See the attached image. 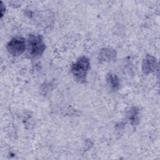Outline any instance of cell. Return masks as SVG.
Here are the masks:
<instances>
[{"label": "cell", "instance_id": "cell-1", "mask_svg": "<svg viewBox=\"0 0 160 160\" xmlns=\"http://www.w3.org/2000/svg\"><path fill=\"white\" fill-rule=\"evenodd\" d=\"M46 49L44 39L39 34H29L27 42V54L30 58L36 59L42 56Z\"/></svg>", "mask_w": 160, "mask_h": 160}, {"label": "cell", "instance_id": "cell-2", "mask_svg": "<svg viewBox=\"0 0 160 160\" xmlns=\"http://www.w3.org/2000/svg\"><path fill=\"white\" fill-rule=\"evenodd\" d=\"M90 68L89 59L82 56L79 58L71 67V72L76 81L79 83H84Z\"/></svg>", "mask_w": 160, "mask_h": 160}, {"label": "cell", "instance_id": "cell-3", "mask_svg": "<svg viewBox=\"0 0 160 160\" xmlns=\"http://www.w3.org/2000/svg\"><path fill=\"white\" fill-rule=\"evenodd\" d=\"M26 47V41L23 38H14L8 42L6 49L11 55L18 56L25 51Z\"/></svg>", "mask_w": 160, "mask_h": 160}, {"label": "cell", "instance_id": "cell-4", "mask_svg": "<svg viewBox=\"0 0 160 160\" xmlns=\"http://www.w3.org/2000/svg\"><path fill=\"white\" fill-rule=\"evenodd\" d=\"M158 66V62L154 56L147 54L142 62V71L145 74H149L153 72Z\"/></svg>", "mask_w": 160, "mask_h": 160}, {"label": "cell", "instance_id": "cell-5", "mask_svg": "<svg viewBox=\"0 0 160 160\" xmlns=\"http://www.w3.org/2000/svg\"><path fill=\"white\" fill-rule=\"evenodd\" d=\"M116 51L112 48H102L98 54V60L100 62H111L116 60Z\"/></svg>", "mask_w": 160, "mask_h": 160}, {"label": "cell", "instance_id": "cell-6", "mask_svg": "<svg viewBox=\"0 0 160 160\" xmlns=\"http://www.w3.org/2000/svg\"><path fill=\"white\" fill-rule=\"evenodd\" d=\"M106 82L109 88L114 91H118L120 87V80L118 76L113 72H108L106 74Z\"/></svg>", "mask_w": 160, "mask_h": 160}, {"label": "cell", "instance_id": "cell-7", "mask_svg": "<svg viewBox=\"0 0 160 160\" xmlns=\"http://www.w3.org/2000/svg\"><path fill=\"white\" fill-rule=\"evenodd\" d=\"M139 109L138 108L134 106L132 107L128 112V119L129 121V122L132 126H136L138 124L139 121Z\"/></svg>", "mask_w": 160, "mask_h": 160}, {"label": "cell", "instance_id": "cell-8", "mask_svg": "<svg viewBox=\"0 0 160 160\" xmlns=\"http://www.w3.org/2000/svg\"><path fill=\"white\" fill-rule=\"evenodd\" d=\"M5 11H6V7L4 5L3 2H1V18H2L3 16L4 12H5Z\"/></svg>", "mask_w": 160, "mask_h": 160}]
</instances>
